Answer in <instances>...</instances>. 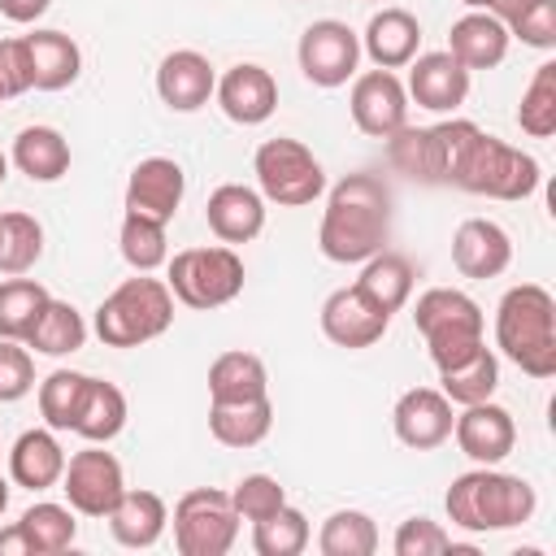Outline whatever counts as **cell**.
<instances>
[{"instance_id": "obj_1", "label": "cell", "mask_w": 556, "mask_h": 556, "mask_svg": "<svg viewBox=\"0 0 556 556\" xmlns=\"http://www.w3.org/2000/svg\"><path fill=\"white\" fill-rule=\"evenodd\" d=\"M391 235V191L378 174H348L330 187L317 226V248L334 265H361L387 248Z\"/></svg>"}, {"instance_id": "obj_2", "label": "cell", "mask_w": 556, "mask_h": 556, "mask_svg": "<svg viewBox=\"0 0 556 556\" xmlns=\"http://www.w3.org/2000/svg\"><path fill=\"white\" fill-rule=\"evenodd\" d=\"M447 521L469 530V534H491V530H513L526 526L539 508V495L526 478L504 473L495 465H478L460 478H452L447 495H443Z\"/></svg>"}, {"instance_id": "obj_3", "label": "cell", "mask_w": 556, "mask_h": 556, "mask_svg": "<svg viewBox=\"0 0 556 556\" xmlns=\"http://www.w3.org/2000/svg\"><path fill=\"white\" fill-rule=\"evenodd\" d=\"M495 348L530 378L556 374V300L539 282H517L495 304Z\"/></svg>"}, {"instance_id": "obj_4", "label": "cell", "mask_w": 556, "mask_h": 556, "mask_svg": "<svg viewBox=\"0 0 556 556\" xmlns=\"http://www.w3.org/2000/svg\"><path fill=\"white\" fill-rule=\"evenodd\" d=\"M174 291L165 287V278L152 274H135L126 282H117L100 308H96V334L104 348H139L161 339L174 326Z\"/></svg>"}, {"instance_id": "obj_5", "label": "cell", "mask_w": 556, "mask_h": 556, "mask_svg": "<svg viewBox=\"0 0 556 556\" xmlns=\"http://www.w3.org/2000/svg\"><path fill=\"white\" fill-rule=\"evenodd\" d=\"M413 326L426 339L434 369H447V365L465 361L473 348H482L486 317L473 295H465L456 287H430L413 304Z\"/></svg>"}, {"instance_id": "obj_6", "label": "cell", "mask_w": 556, "mask_h": 556, "mask_svg": "<svg viewBox=\"0 0 556 556\" xmlns=\"http://www.w3.org/2000/svg\"><path fill=\"white\" fill-rule=\"evenodd\" d=\"M478 139V126L465 122V117H447V122H434V126H400L387 143V156L400 174L417 178V182H452L469 143Z\"/></svg>"}, {"instance_id": "obj_7", "label": "cell", "mask_w": 556, "mask_h": 556, "mask_svg": "<svg viewBox=\"0 0 556 556\" xmlns=\"http://www.w3.org/2000/svg\"><path fill=\"white\" fill-rule=\"evenodd\" d=\"M243 256L230 243H208V248H182L165 261V287L174 291L178 304L187 308H222L243 291Z\"/></svg>"}, {"instance_id": "obj_8", "label": "cell", "mask_w": 556, "mask_h": 556, "mask_svg": "<svg viewBox=\"0 0 556 556\" xmlns=\"http://www.w3.org/2000/svg\"><path fill=\"white\" fill-rule=\"evenodd\" d=\"M539 161L486 130H478V139L469 143L452 187L460 191H473V195H486V200H526L539 191Z\"/></svg>"}, {"instance_id": "obj_9", "label": "cell", "mask_w": 556, "mask_h": 556, "mask_svg": "<svg viewBox=\"0 0 556 556\" xmlns=\"http://www.w3.org/2000/svg\"><path fill=\"white\" fill-rule=\"evenodd\" d=\"M252 174H256V191L269 204L282 208H304L326 191V169L321 161L300 143V139H265L252 156Z\"/></svg>"}, {"instance_id": "obj_10", "label": "cell", "mask_w": 556, "mask_h": 556, "mask_svg": "<svg viewBox=\"0 0 556 556\" xmlns=\"http://www.w3.org/2000/svg\"><path fill=\"white\" fill-rule=\"evenodd\" d=\"M239 539V513L230 491L195 486L174 504V547L178 556H226Z\"/></svg>"}, {"instance_id": "obj_11", "label": "cell", "mask_w": 556, "mask_h": 556, "mask_svg": "<svg viewBox=\"0 0 556 556\" xmlns=\"http://www.w3.org/2000/svg\"><path fill=\"white\" fill-rule=\"evenodd\" d=\"M61 491H65V500H70L74 513H83V517H109V508L126 491L122 460L113 452H104V443H87L83 452L65 456Z\"/></svg>"}, {"instance_id": "obj_12", "label": "cell", "mask_w": 556, "mask_h": 556, "mask_svg": "<svg viewBox=\"0 0 556 556\" xmlns=\"http://www.w3.org/2000/svg\"><path fill=\"white\" fill-rule=\"evenodd\" d=\"M295 61L313 87H343L361 65V35L339 17H321L304 26Z\"/></svg>"}, {"instance_id": "obj_13", "label": "cell", "mask_w": 556, "mask_h": 556, "mask_svg": "<svg viewBox=\"0 0 556 556\" xmlns=\"http://www.w3.org/2000/svg\"><path fill=\"white\" fill-rule=\"evenodd\" d=\"M352 122L361 135L369 139H391L404 122H408V91L395 78V70H365L352 78V96H348Z\"/></svg>"}, {"instance_id": "obj_14", "label": "cell", "mask_w": 556, "mask_h": 556, "mask_svg": "<svg viewBox=\"0 0 556 556\" xmlns=\"http://www.w3.org/2000/svg\"><path fill=\"white\" fill-rule=\"evenodd\" d=\"M452 400L439 391V387H408L395 408H391V426H395V439L413 452H434L452 439Z\"/></svg>"}, {"instance_id": "obj_15", "label": "cell", "mask_w": 556, "mask_h": 556, "mask_svg": "<svg viewBox=\"0 0 556 556\" xmlns=\"http://www.w3.org/2000/svg\"><path fill=\"white\" fill-rule=\"evenodd\" d=\"M452 439L473 465H500L517 447V421L495 400L465 404V413H456L452 421Z\"/></svg>"}, {"instance_id": "obj_16", "label": "cell", "mask_w": 556, "mask_h": 556, "mask_svg": "<svg viewBox=\"0 0 556 556\" xmlns=\"http://www.w3.org/2000/svg\"><path fill=\"white\" fill-rule=\"evenodd\" d=\"M391 317L382 308H374L356 282L352 287H339L326 295L321 304V334L334 343V348H348V352H361V348H374L382 334H387Z\"/></svg>"}, {"instance_id": "obj_17", "label": "cell", "mask_w": 556, "mask_h": 556, "mask_svg": "<svg viewBox=\"0 0 556 556\" xmlns=\"http://www.w3.org/2000/svg\"><path fill=\"white\" fill-rule=\"evenodd\" d=\"M182 195H187V174L169 156H143L126 178V213H143L165 226L174 222Z\"/></svg>"}, {"instance_id": "obj_18", "label": "cell", "mask_w": 556, "mask_h": 556, "mask_svg": "<svg viewBox=\"0 0 556 556\" xmlns=\"http://www.w3.org/2000/svg\"><path fill=\"white\" fill-rule=\"evenodd\" d=\"M408 100H417L430 113H456L469 96V70L443 48V52H417L408 61Z\"/></svg>"}, {"instance_id": "obj_19", "label": "cell", "mask_w": 556, "mask_h": 556, "mask_svg": "<svg viewBox=\"0 0 556 556\" xmlns=\"http://www.w3.org/2000/svg\"><path fill=\"white\" fill-rule=\"evenodd\" d=\"M217 104L222 113L235 122V126H261L274 117L278 109V83L265 65H252V61H239L230 65L222 78H217Z\"/></svg>"}, {"instance_id": "obj_20", "label": "cell", "mask_w": 556, "mask_h": 556, "mask_svg": "<svg viewBox=\"0 0 556 556\" xmlns=\"http://www.w3.org/2000/svg\"><path fill=\"white\" fill-rule=\"evenodd\" d=\"M513 261V239L491 217H465L452 235V265L460 278H500Z\"/></svg>"}, {"instance_id": "obj_21", "label": "cell", "mask_w": 556, "mask_h": 556, "mask_svg": "<svg viewBox=\"0 0 556 556\" xmlns=\"http://www.w3.org/2000/svg\"><path fill=\"white\" fill-rule=\"evenodd\" d=\"M213 91H217V74H213L204 52L178 48V52L161 56V65H156V96H161L165 109L195 113V109H204L213 100Z\"/></svg>"}, {"instance_id": "obj_22", "label": "cell", "mask_w": 556, "mask_h": 556, "mask_svg": "<svg viewBox=\"0 0 556 556\" xmlns=\"http://www.w3.org/2000/svg\"><path fill=\"white\" fill-rule=\"evenodd\" d=\"M204 222L217 235V243H252L265 230V195L243 182H222L204 204Z\"/></svg>"}, {"instance_id": "obj_23", "label": "cell", "mask_w": 556, "mask_h": 556, "mask_svg": "<svg viewBox=\"0 0 556 556\" xmlns=\"http://www.w3.org/2000/svg\"><path fill=\"white\" fill-rule=\"evenodd\" d=\"M65 473V447L56 439V430L48 426H35V430H22L9 447V478L26 491H48L56 486Z\"/></svg>"}, {"instance_id": "obj_24", "label": "cell", "mask_w": 556, "mask_h": 556, "mask_svg": "<svg viewBox=\"0 0 556 556\" xmlns=\"http://www.w3.org/2000/svg\"><path fill=\"white\" fill-rule=\"evenodd\" d=\"M508 26L500 22V17H491V13H482V9H473V13H465V17H456L452 22V30H447V52L473 74V70H495L504 56H508Z\"/></svg>"}, {"instance_id": "obj_25", "label": "cell", "mask_w": 556, "mask_h": 556, "mask_svg": "<svg viewBox=\"0 0 556 556\" xmlns=\"http://www.w3.org/2000/svg\"><path fill=\"white\" fill-rule=\"evenodd\" d=\"M22 43L35 91H65L83 74V52L65 30H30L22 35Z\"/></svg>"}, {"instance_id": "obj_26", "label": "cell", "mask_w": 556, "mask_h": 556, "mask_svg": "<svg viewBox=\"0 0 556 556\" xmlns=\"http://www.w3.org/2000/svg\"><path fill=\"white\" fill-rule=\"evenodd\" d=\"M421 48V26L408 9H382L369 17L365 35H361V52L378 65V70H404Z\"/></svg>"}, {"instance_id": "obj_27", "label": "cell", "mask_w": 556, "mask_h": 556, "mask_svg": "<svg viewBox=\"0 0 556 556\" xmlns=\"http://www.w3.org/2000/svg\"><path fill=\"white\" fill-rule=\"evenodd\" d=\"M104 521H109V530H113V539L122 547H152L169 526V508H165V500L156 491H143V486L130 491L126 486Z\"/></svg>"}, {"instance_id": "obj_28", "label": "cell", "mask_w": 556, "mask_h": 556, "mask_svg": "<svg viewBox=\"0 0 556 556\" xmlns=\"http://www.w3.org/2000/svg\"><path fill=\"white\" fill-rule=\"evenodd\" d=\"M413 282H417L413 261H408L404 252H387V248H382V252H374L369 261H361L356 291H361L374 308H382V313L391 317V313H400V308L408 304Z\"/></svg>"}, {"instance_id": "obj_29", "label": "cell", "mask_w": 556, "mask_h": 556, "mask_svg": "<svg viewBox=\"0 0 556 556\" xmlns=\"http://www.w3.org/2000/svg\"><path fill=\"white\" fill-rule=\"evenodd\" d=\"M274 426V404L269 395H256V400H230V404H217L208 400V430L222 447H256Z\"/></svg>"}, {"instance_id": "obj_30", "label": "cell", "mask_w": 556, "mask_h": 556, "mask_svg": "<svg viewBox=\"0 0 556 556\" xmlns=\"http://www.w3.org/2000/svg\"><path fill=\"white\" fill-rule=\"evenodd\" d=\"M9 161L30 182H56L70 174V139L56 126H26V130H17Z\"/></svg>"}, {"instance_id": "obj_31", "label": "cell", "mask_w": 556, "mask_h": 556, "mask_svg": "<svg viewBox=\"0 0 556 556\" xmlns=\"http://www.w3.org/2000/svg\"><path fill=\"white\" fill-rule=\"evenodd\" d=\"M269 395V374L256 352H222L208 365V400L230 404V400H256Z\"/></svg>"}, {"instance_id": "obj_32", "label": "cell", "mask_w": 556, "mask_h": 556, "mask_svg": "<svg viewBox=\"0 0 556 556\" xmlns=\"http://www.w3.org/2000/svg\"><path fill=\"white\" fill-rule=\"evenodd\" d=\"M439 391L452 400V404H482V400H491L495 395V387H500V361H495V352L482 343V348H473L465 361H456V365H447V369H439Z\"/></svg>"}, {"instance_id": "obj_33", "label": "cell", "mask_w": 556, "mask_h": 556, "mask_svg": "<svg viewBox=\"0 0 556 556\" xmlns=\"http://www.w3.org/2000/svg\"><path fill=\"white\" fill-rule=\"evenodd\" d=\"M48 300H52V295H48L43 282L22 278V274L4 278V282H0V339L26 343V334H30L35 321H39V313L48 308Z\"/></svg>"}, {"instance_id": "obj_34", "label": "cell", "mask_w": 556, "mask_h": 556, "mask_svg": "<svg viewBox=\"0 0 556 556\" xmlns=\"http://www.w3.org/2000/svg\"><path fill=\"white\" fill-rule=\"evenodd\" d=\"M83 343H87V321L65 300H48V308L35 321V330L26 334V348H35L39 356H70Z\"/></svg>"}, {"instance_id": "obj_35", "label": "cell", "mask_w": 556, "mask_h": 556, "mask_svg": "<svg viewBox=\"0 0 556 556\" xmlns=\"http://www.w3.org/2000/svg\"><path fill=\"white\" fill-rule=\"evenodd\" d=\"M117 248H122V261H126L135 274L161 269V265L169 261L165 222L143 217V213H126V217H122V230H117Z\"/></svg>"}, {"instance_id": "obj_36", "label": "cell", "mask_w": 556, "mask_h": 556, "mask_svg": "<svg viewBox=\"0 0 556 556\" xmlns=\"http://www.w3.org/2000/svg\"><path fill=\"white\" fill-rule=\"evenodd\" d=\"M87 382H91V374H78V369H52L39 382V417L48 430H74L78 426Z\"/></svg>"}, {"instance_id": "obj_37", "label": "cell", "mask_w": 556, "mask_h": 556, "mask_svg": "<svg viewBox=\"0 0 556 556\" xmlns=\"http://www.w3.org/2000/svg\"><path fill=\"white\" fill-rule=\"evenodd\" d=\"M122 426H126V395H122V387H113L104 378H91L74 434H83L87 443H109V439L122 434Z\"/></svg>"}, {"instance_id": "obj_38", "label": "cell", "mask_w": 556, "mask_h": 556, "mask_svg": "<svg viewBox=\"0 0 556 556\" xmlns=\"http://www.w3.org/2000/svg\"><path fill=\"white\" fill-rule=\"evenodd\" d=\"M17 526L26 530V539H30V552H35V556H56V552L74 547V539H78L74 508H70V504H52V500L30 504V508L17 517Z\"/></svg>"}, {"instance_id": "obj_39", "label": "cell", "mask_w": 556, "mask_h": 556, "mask_svg": "<svg viewBox=\"0 0 556 556\" xmlns=\"http://www.w3.org/2000/svg\"><path fill=\"white\" fill-rule=\"evenodd\" d=\"M317 552L321 556H374L378 552V526L361 508H339L321 521L317 530Z\"/></svg>"}, {"instance_id": "obj_40", "label": "cell", "mask_w": 556, "mask_h": 556, "mask_svg": "<svg viewBox=\"0 0 556 556\" xmlns=\"http://www.w3.org/2000/svg\"><path fill=\"white\" fill-rule=\"evenodd\" d=\"M43 256V226L30 213H0V274H26Z\"/></svg>"}, {"instance_id": "obj_41", "label": "cell", "mask_w": 556, "mask_h": 556, "mask_svg": "<svg viewBox=\"0 0 556 556\" xmlns=\"http://www.w3.org/2000/svg\"><path fill=\"white\" fill-rule=\"evenodd\" d=\"M517 126L530 139H552L556 135V61H543L534 70V78L521 91L517 104Z\"/></svg>"}, {"instance_id": "obj_42", "label": "cell", "mask_w": 556, "mask_h": 556, "mask_svg": "<svg viewBox=\"0 0 556 556\" xmlns=\"http://www.w3.org/2000/svg\"><path fill=\"white\" fill-rule=\"evenodd\" d=\"M308 517L291 504H282L278 513L252 521V547L256 556H300L308 547Z\"/></svg>"}, {"instance_id": "obj_43", "label": "cell", "mask_w": 556, "mask_h": 556, "mask_svg": "<svg viewBox=\"0 0 556 556\" xmlns=\"http://www.w3.org/2000/svg\"><path fill=\"white\" fill-rule=\"evenodd\" d=\"M230 504H235L239 521H261L287 504V486L274 473H243L230 491Z\"/></svg>"}, {"instance_id": "obj_44", "label": "cell", "mask_w": 556, "mask_h": 556, "mask_svg": "<svg viewBox=\"0 0 556 556\" xmlns=\"http://www.w3.org/2000/svg\"><path fill=\"white\" fill-rule=\"evenodd\" d=\"M35 391V361L30 348L17 339H0V404H17Z\"/></svg>"}, {"instance_id": "obj_45", "label": "cell", "mask_w": 556, "mask_h": 556, "mask_svg": "<svg viewBox=\"0 0 556 556\" xmlns=\"http://www.w3.org/2000/svg\"><path fill=\"white\" fill-rule=\"evenodd\" d=\"M391 547H395V556H439V552H456L452 534H447L439 521H430V517H408V521H400Z\"/></svg>"}, {"instance_id": "obj_46", "label": "cell", "mask_w": 556, "mask_h": 556, "mask_svg": "<svg viewBox=\"0 0 556 556\" xmlns=\"http://www.w3.org/2000/svg\"><path fill=\"white\" fill-rule=\"evenodd\" d=\"M508 35H517V39L530 43V48L552 52V48H556V0H534L526 13H517V17L508 22Z\"/></svg>"}, {"instance_id": "obj_47", "label": "cell", "mask_w": 556, "mask_h": 556, "mask_svg": "<svg viewBox=\"0 0 556 556\" xmlns=\"http://www.w3.org/2000/svg\"><path fill=\"white\" fill-rule=\"evenodd\" d=\"M30 91V65H26V43L17 39H0V100H13Z\"/></svg>"}, {"instance_id": "obj_48", "label": "cell", "mask_w": 556, "mask_h": 556, "mask_svg": "<svg viewBox=\"0 0 556 556\" xmlns=\"http://www.w3.org/2000/svg\"><path fill=\"white\" fill-rule=\"evenodd\" d=\"M48 9H52V0H0V13H4L9 22H17V26L39 22Z\"/></svg>"}, {"instance_id": "obj_49", "label": "cell", "mask_w": 556, "mask_h": 556, "mask_svg": "<svg viewBox=\"0 0 556 556\" xmlns=\"http://www.w3.org/2000/svg\"><path fill=\"white\" fill-rule=\"evenodd\" d=\"M0 556H35V552H30V539H26V530H22L17 521L0 530Z\"/></svg>"}, {"instance_id": "obj_50", "label": "cell", "mask_w": 556, "mask_h": 556, "mask_svg": "<svg viewBox=\"0 0 556 556\" xmlns=\"http://www.w3.org/2000/svg\"><path fill=\"white\" fill-rule=\"evenodd\" d=\"M530 4H534V0H486V13H491V17H500V22L508 26V22H513L517 13H526Z\"/></svg>"}, {"instance_id": "obj_51", "label": "cell", "mask_w": 556, "mask_h": 556, "mask_svg": "<svg viewBox=\"0 0 556 556\" xmlns=\"http://www.w3.org/2000/svg\"><path fill=\"white\" fill-rule=\"evenodd\" d=\"M4 508H9V482H4V473H0V517H4Z\"/></svg>"}, {"instance_id": "obj_52", "label": "cell", "mask_w": 556, "mask_h": 556, "mask_svg": "<svg viewBox=\"0 0 556 556\" xmlns=\"http://www.w3.org/2000/svg\"><path fill=\"white\" fill-rule=\"evenodd\" d=\"M4 178H9V156L0 152V182H4Z\"/></svg>"}, {"instance_id": "obj_53", "label": "cell", "mask_w": 556, "mask_h": 556, "mask_svg": "<svg viewBox=\"0 0 556 556\" xmlns=\"http://www.w3.org/2000/svg\"><path fill=\"white\" fill-rule=\"evenodd\" d=\"M460 4H469V9H482V13H486V0H460Z\"/></svg>"}, {"instance_id": "obj_54", "label": "cell", "mask_w": 556, "mask_h": 556, "mask_svg": "<svg viewBox=\"0 0 556 556\" xmlns=\"http://www.w3.org/2000/svg\"><path fill=\"white\" fill-rule=\"evenodd\" d=\"M0 104H4V100H0Z\"/></svg>"}]
</instances>
